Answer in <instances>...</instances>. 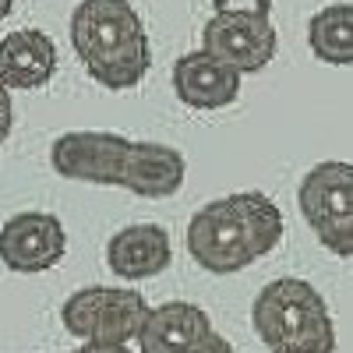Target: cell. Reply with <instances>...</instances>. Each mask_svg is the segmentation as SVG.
<instances>
[{
  "label": "cell",
  "instance_id": "7",
  "mask_svg": "<svg viewBox=\"0 0 353 353\" xmlns=\"http://www.w3.org/2000/svg\"><path fill=\"white\" fill-rule=\"evenodd\" d=\"M68 254V230L53 212H18L0 226V261L11 272L36 276Z\"/></svg>",
  "mask_w": 353,
  "mask_h": 353
},
{
  "label": "cell",
  "instance_id": "19",
  "mask_svg": "<svg viewBox=\"0 0 353 353\" xmlns=\"http://www.w3.org/2000/svg\"><path fill=\"white\" fill-rule=\"evenodd\" d=\"M11 11H14V0H0V21H4Z\"/></svg>",
  "mask_w": 353,
  "mask_h": 353
},
{
  "label": "cell",
  "instance_id": "6",
  "mask_svg": "<svg viewBox=\"0 0 353 353\" xmlns=\"http://www.w3.org/2000/svg\"><path fill=\"white\" fill-rule=\"evenodd\" d=\"M128 145L131 138L113 131H64L50 145V166L64 181L121 188Z\"/></svg>",
  "mask_w": 353,
  "mask_h": 353
},
{
  "label": "cell",
  "instance_id": "2",
  "mask_svg": "<svg viewBox=\"0 0 353 353\" xmlns=\"http://www.w3.org/2000/svg\"><path fill=\"white\" fill-rule=\"evenodd\" d=\"M71 46L88 78L110 92L141 85L152 68L149 32L131 0H78L71 11Z\"/></svg>",
  "mask_w": 353,
  "mask_h": 353
},
{
  "label": "cell",
  "instance_id": "15",
  "mask_svg": "<svg viewBox=\"0 0 353 353\" xmlns=\"http://www.w3.org/2000/svg\"><path fill=\"white\" fill-rule=\"evenodd\" d=\"M314 237H318V244L325 248L329 254H336V258H353V216L318 226Z\"/></svg>",
  "mask_w": 353,
  "mask_h": 353
},
{
  "label": "cell",
  "instance_id": "10",
  "mask_svg": "<svg viewBox=\"0 0 353 353\" xmlns=\"http://www.w3.org/2000/svg\"><path fill=\"white\" fill-rule=\"evenodd\" d=\"M188 176V159L181 149L163 141H131L128 156H124V176L121 188H128L138 198H173L176 191L184 188Z\"/></svg>",
  "mask_w": 353,
  "mask_h": 353
},
{
  "label": "cell",
  "instance_id": "4",
  "mask_svg": "<svg viewBox=\"0 0 353 353\" xmlns=\"http://www.w3.org/2000/svg\"><path fill=\"white\" fill-rule=\"evenodd\" d=\"M276 46L272 0H212V18L201 28V50L241 74H254L272 64Z\"/></svg>",
  "mask_w": 353,
  "mask_h": 353
},
{
  "label": "cell",
  "instance_id": "16",
  "mask_svg": "<svg viewBox=\"0 0 353 353\" xmlns=\"http://www.w3.org/2000/svg\"><path fill=\"white\" fill-rule=\"evenodd\" d=\"M184 353H233V346H230V339H226V336H219L216 329H209L201 339H194Z\"/></svg>",
  "mask_w": 353,
  "mask_h": 353
},
{
  "label": "cell",
  "instance_id": "3",
  "mask_svg": "<svg viewBox=\"0 0 353 353\" xmlns=\"http://www.w3.org/2000/svg\"><path fill=\"white\" fill-rule=\"evenodd\" d=\"M251 325L269 353H336V321L325 297L297 276L272 279L251 304Z\"/></svg>",
  "mask_w": 353,
  "mask_h": 353
},
{
  "label": "cell",
  "instance_id": "8",
  "mask_svg": "<svg viewBox=\"0 0 353 353\" xmlns=\"http://www.w3.org/2000/svg\"><path fill=\"white\" fill-rule=\"evenodd\" d=\"M241 71L209 50H191L173 64V92L191 110H223L241 96Z\"/></svg>",
  "mask_w": 353,
  "mask_h": 353
},
{
  "label": "cell",
  "instance_id": "18",
  "mask_svg": "<svg viewBox=\"0 0 353 353\" xmlns=\"http://www.w3.org/2000/svg\"><path fill=\"white\" fill-rule=\"evenodd\" d=\"M71 353H134L128 343H81Z\"/></svg>",
  "mask_w": 353,
  "mask_h": 353
},
{
  "label": "cell",
  "instance_id": "14",
  "mask_svg": "<svg viewBox=\"0 0 353 353\" xmlns=\"http://www.w3.org/2000/svg\"><path fill=\"white\" fill-rule=\"evenodd\" d=\"M307 46L321 64H353V4H325L307 25Z\"/></svg>",
  "mask_w": 353,
  "mask_h": 353
},
{
  "label": "cell",
  "instance_id": "17",
  "mask_svg": "<svg viewBox=\"0 0 353 353\" xmlns=\"http://www.w3.org/2000/svg\"><path fill=\"white\" fill-rule=\"evenodd\" d=\"M11 128H14V103H11V92L0 85V145L8 141Z\"/></svg>",
  "mask_w": 353,
  "mask_h": 353
},
{
  "label": "cell",
  "instance_id": "11",
  "mask_svg": "<svg viewBox=\"0 0 353 353\" xmlns=\"http://www.w3.org/2000/svg\"><path fill=\"white\" fill-rule=\"evenodd\" d=\"M297 205L311 230L353 216V163H314L297 184Z\"/></svg>",
  "mask_w": 353,
  "mask_h": 353
},
{
  "label": "cell",
  "instance_id": "12",
  "mask_svg": "<svg viewBox=\"0 0 353 353\" xmlns=\"http://www.w3.org/2000/svg\"><path fill=\"white\" fill-rule=\"evenodd\" d=\"M57 74V43L43 28H18L0 39V85L8 92H32Z\"/></svg>",
  "mask_w": 353,
  "mask_h": 353
},
{
  "label": "cell",
  "instance_id": "1",
  "mask_svg": "<svg viewBox=\"0 0 353 353\" xmlns=\"http://www.w3.org/2000/svg\"><path fill=\"white\" fill-rule=\"evenodd\" d=\"M283 212L261 191L216 198L188 223V254L212 276H233L272 254L283 241Z\"/></svg>",
  "mask_w": 353,
  "mask_h": 353
},
{
  "label": "cell",
  "instance_id": "9",
  "mask_svg": "<svg viewBox=\"0 0 353 353\" xmlns=\"http://www.w3.org/2000/svg\"><path fill=\"white\" fill-rule=\"evenodd\" d=\"M173 248H170V233L159 223H134L117 230L106 241V265L113 276H121L128 283L141 279H156L159 272L170 269Z\"/></svg>",
  "mask_w": 353,
  "mask_h": 353
},
{
  "label": "cell",
  "instance_id": "13",
  "mask_svg": "<svg viewBox=\"0 0 353 353\" xmlns=\"http://www.w3.org/2000/svg\"><path fill=\"white\" fill-rule=\"evenodd\" d=\"M209 329H212V318L205 307L191 301H166L159 307H149L134 343L138 353H184Z\"/></svg>",
  "mask_w": 353,
  "mask_h": 353
},
{
  "label": "cell",
  "instance_id": "5",
  "mask_svg": "<svg viewBox=\"0 0 353 353\" xmlns=\"http://www.w3.org/2000/svg\"><path fill=\"white\" fill-rule=\"evenodd\" d=\"M149 301L131 286H81L61 307L64 329L81 343H134Z\"/></svg>",
  "mask_w": 353,
  "mask_h": 353
}]
</instances>
